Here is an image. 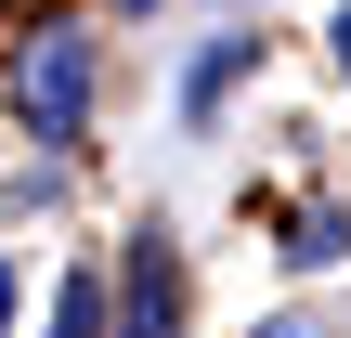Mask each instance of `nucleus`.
Returning <instances> with one entry per match:
<instances>
[{
  "label": "nucleus",
  "instance_id": "obj_1",
  "mask_svg": "<svg viewBox=\"0 0 351 338\" xmlns=\"http://www.w3.org/2000/svg\"><path fill=\"white\" fill-rule=\"evenodd\" d=\"M91 91H104V65H91L78 26H39V39L13 52V104H26L39 143H78V130H91Z\"/></svg>",
  "mask_w": 351,
  "mask_h": 338
},
{
  "label": "nucleus",
  "instance_id": "obj_2",
  "mask_svg": "<svg viewBox=\"0 0 351 338\" xmlns=\"http://www.w3.org/2000/svg\"><path fill=\"white\" fill-rule=\"evenodd\" d=\"M104 338H182V261H169L156 221L130 234V261H117V287H104Z\"/></svg>",
  "mask_w": 351,
  "mask_h": 338
},
{
  "label": "nucleus",
  "instance_id": "obj_3",
  "mask_svg": "<svg viewBox=\"0 0 351 338\" xmlns=\"http://www.w3.org/2000/svg\"><path fill=\"white\" fill-rule=\"evenodd\" d=\"M247 65H261V39H247V26H234V39H208V52H195V65H182V117H195V130H208V117H221V104H234V78H247Z\"/></svg>",
  "mask_w": 351,
  "mask_h": 338
},
{
  "label": "nucleus",
  "instance_id": "obj_4",
  "mask_svg": "<svg viewBox=\"0 0 351 338\" xmlns=\"http://www.w3.org/2000/svg\"><path fill=\"white\" fill-rule=\"evenodd\" d=\"M339 261H351V208H326V195H313V208L287 221V274H339Z\"/></svg>",
  "mask_w": 351,
  "mask_h": 338
},
{
  "label": "nucleus",
  "instance_id": "obj_5",
  "mask_svg": "<svg viewBox=\"0 0 351 338\" xmlns=\"http://www.w3.org/2000/svg\"><path fill=\"white\" fill-rule=\"evenodd\" d=\"M52 338H104V287H91V274H65V300H52Z\"/></svg>",
  "mask_w": 351,
  "mask_h": 338
},
{
  "label": "nucleus",
  "instance_id": "obj_6",
  "mask_svg": "<svg viewBox=\"0 0 351 338\" xmlns=\"http://www.w3.org/2000/svg\"><path fill=\"white\" fill-rule=\"evenodd\" d=\"M326 52H339V78H351V0H339V13H326Z\"/></svg>",
  "mask_w": 351,
  "mask_h": 338
},
{
  "label": "nucleus",
  "instance_id": "obj_7",
  "mask_svg": "<svg viewBox=\"0 0 351 338\" xmlns=\"http://www.w3.org/2000/svg\"><path fill=\"white\" fill-rule=\"evenodd\" d=\"M13 300H26V287H13V261H0V338H13Z\"/></svg>",
  "mask_w": 351,
  "mask_h": 338
},
{
  "label": "nucleus",
  "instance_id": "obj_8",
  "mask_svg": "<svg viewBox=\"0 0 351 338\" xmlns=\"http://www.w3.org/2000/svg\"><path fill=\"white\" fill-rule=\"evenodd\" d=\"M261 338H313V326H300V313H287V326H261Z\"/></svg>",
  "mask_w": 351,
  "mask_h": 338
},
{
  "label": "nucleus",
  "instance_id": "obj_9",
  "mask_svg": "<svg viewBox=\"0 0 351 338\" xmlns=\"http://www.w3.org/2000/svg\"><path fill=\"white\" fill-rule=\"evenodd\" d=\"M130 13H143V0H130Z\"/></svg>",
  "mask_w": 351,
  "mask_h": 338
}]
</instances>
